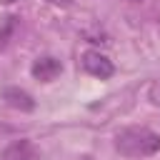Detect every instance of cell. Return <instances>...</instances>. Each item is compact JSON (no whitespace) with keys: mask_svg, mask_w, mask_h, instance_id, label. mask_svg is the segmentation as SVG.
Instances as JSON below:
<instances>
[{"mask_svg":"<svg viewBox=\"0 0 160 160\" xmlns=\"http://www.w3.org/2000/svg\"><path fill=\"white\" fill-rule=\"evenodd\" d=\"M115 150L125 158H150L160 152V135L150 128H122L115 132Z\"/></svg>","mask_w":160,"mask_h":160,"instance_id":"obj_1","label":"cell"},{"mask_svg":"<svg viewBox=\"0 0 160 160\" xmlns=\"http://www.w3.org/2000/svg\"><path fill=\"white\" fill-rule=\"evenodd\" d=\"M80 68H82L88 75L98 78V80H108V78H112V72H115L112 60H110L105 52H100V50H85V52L80 55Z\"/></svg>","mask_w":160,"mask_h":160,"instance_id":"obj_2","label":"cell"},{"mask_svg":"<svg viewBox=\"0 0 160 160\" xmlns=\"http://www.w3.org/2000/svg\"><path fill=\"white\" fill-rule=\"evenodd\" d=\"M0 160H40V150L35 148L32 140L20 138L5 145V150L0 152Z\"/></svg>","mask_w":160,"mask_h":160,"instance_id":"obj_3","label":"cell"},{"mask_svg":"<svg viewBox=\"0 0 160 160\" xmlns=\"http://www.w3.org/2000/svg\"><path fill=\"white\" fill-rule=\"evenodd\" d=\"M30 72H32L35 80L50 82V80H55V78L62 72V62H60L58 58H52V55H42V58H38V60L32 62Z\"/></svg>","mask_w":160,"mask_h":160,"instance_id":"obj_4","label":"cell"},{"mask_svg":"<svg viewBox=\"0 0 160 160\" xmlns=\"http://www.w3.org/2000/svg\"><path fill=\"white\" fill-rule=\"evenodd\" d=\"M2 100L10 105V108H15V110H20V112H30V110H35V100H32V95L28 92V90H22V88H2Z\"/></svg>","mask_w":160,"mask_h":160,"instance_id":"obj_5","label":"cell"},{"mask_svg":"<svg viewBox=\"0 0 160 160\" xmlns=\"http://www.w3.org/2000/svg\"><path fill=\"white\" fill-rule=\"evenodd\" d=\"M148 100H150L152 105H158V108H160V78L150 82V88H148Z\"/></svg>","mask_w":160,"mask_h":160,"instance_id":"obj_6","label":"cell"}]
</instances>
